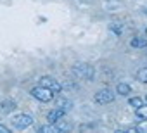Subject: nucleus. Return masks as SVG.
<instances>
[{
  "label": "nucleus",
  "mask_w": 147,
  "mask_h": 133,
  "mask_svg": "<svg viewBox=\"0 0 147 133\" xmlns=\"http://www.w3.org/2000/svg\"><path fill=\"white\" fill-rule=\"evenodd\" d=\"M73 75H75L76 78H83V80L92 81L94 76H95V69L90 64H76L75 68H73Z\"/></svg>",
  "instance_id": "1"
},
{
  "label": "nucleus",
  "mask_w": 147,
  "mask_h": 133,
  "mask_svg": "<svg viewBox=\"0 0 147 133\" xmlns=\"http://www.w3.org/2000/svg\"><path fill=\"white\" fill-rule=\"evenodd\" d=\"M31 95L35 97V99H38L40 102H50L52 99H54V92L52 90H49V88H45V87H42V85H38V87H35V88H31Z\"/></svg>",
  "instance_id": "2"
},
{
  "label": "nucleus",
  "mask_w": 147,
  "mask_h": 133,
  "mask_svg": "<svg viewBox=\"0 0 147 133\" xmlns=\"http://www.w3.org/2000/svg\"><path fill=\"white\" fill-rule=\"evenodd\" d=\"M114 92H111L109 88H102V90H99L95 95H94V100H95V104H99V105H107V104H111V102H114Z\"/></svg>",
  "instance_id": "3"
},
{
  "label": "nucleus",
  "mask_w": 147,
  "mask_h": 133,
  "mask_svg": "<svg viewBox=\"0 0 147 133\" xmlns=\"http://www.w3.org/2000/svg\"><path fill=\"white\" fill-rule=\"evenodd\" d=\"M12 124L18 130H24V128H28V126L33 124V118L30 114H18V116L12 118Z\"/></svg>",
  "instance_id": "4"
},
{
  "label": "nucleus",
  "mask_w": 147,
  "mask_h": 133,
  "mask_svg": "<svg viewBox=\"0 0 147 133\" xmlns=\"http://www.w3.org/2000/svg\"><path fill=\"white\" fill-rule=\"evenodd\" d=\"M40 85L45 87V88H49V90H52L54 93H59V92L62 90V85H61L57 80H54L52 76H42V78H40Z\"/></svg>",
  "instance_id": "5"
},
{
  "label": "nucleus",
  "mask_w": 147,
  "mask_h": 133,
  "mask_svg": "<svg viewBox=\"0 0 147 133\" xmlns=\"http://www.w3.org/2000/svg\"><path fill=\"white\" fill-rule=\"evenodd\" d=\"M64 114H66V111H64V109H61V107H55V109H52V111L47 114V121H49L50 124H54L55 121L62 119V118H64Z\"/></svg>",
  "instance_id": "6"
},
{
  "label": "nucleus",
  "mask_w": 147,
  "mask_h": 133,
  "mask_svg": "<svg viewBox=\"0 0 147 133\" xmlns=\"http://www.w3.org/2000/svg\"><path fill=\"white\" fill-rule=\"evenodd\" d=\"M16 109V102L14 100H2L0 102V112H11Z\"/></svg>",
  "instance_id": "7"
},
{
  "label": "nucleus",
  "mask_w": 147,
  "mask_h": 133,
  "mask_svg": "<svg viewBox=\"0 0 147 133\" xmlns=\"http://www.w3.org/2000/svg\"><path fill=\"white\" fill-rule=\"evenodd\" d=\"M116 92H118L119 95L126 97V95H130V92H131V87H130L128 83H118V87H116Z\"/></svg>",
  "instance_id": "8"
},
{
  "label": "nucleus",
  "mask_w": 147,
  "mask_h": 133,
  "mask_svg": "<svg viewBox=\"0 0 147 133\" xmlns=\"http://www.w3.org/2000/svg\"><path fill=\"white\" fill-rule=\"evenodd\" d=\"M109 30H111L116 36H121V33H123V24H121V23H118V21H114V23H111Z\"/></svg>",
  "instance_id": "9"
},
{
  "label": "nucleus",
  "mask_w": 147,
  "mask_h": 133,
  "mask_svg": "<svg viewBox=\"0 0 147 133\" xmlns=\"http://www.w3.org/2000/svg\"><path fill=\"white\" fill-rule=\"evenodd\" d=\"M135 114H137V118H140V119H147V104L144 105H140V107H137L135 109Z\"/></svg>",
  "instance_id": "10"
},
{
  "label": "nucleus",
  "mask_w": 147,
  "mask_h": 133,
  "mask_svg": "<svg viewBox=\"0 0 147 133\" xmlns=\"http://www.w3.org/2000/svg\"><path fill=\"white\" fill-rule=\"evenodd\" d=\"M131 47H133V48H145V47H147V40L133 38V40H131Z\"/></svg>",
  "instance_id": "11"
},
{
  "label": "nucleus",
  "mask_w": 147,
  "mask_h": 133,
  "mask_svg": "<svg viewBox=\"0 0 147 133\" xmlns=\"http://www.w3.org/2000/svg\"><path fill=\"white\" fill-rule=\"evenodd\" d=\"M137 80L140 83H145L147 85V68H142V69L137 71Z\"/></svg>",
  "instance_id": "12"
},
{
  "label": "nucleus",
  "mask_w": 147,
  "mask_h": 133,
  "mask_svg": "<svg viewBox=\"0 0 147 133\" xmlns=\"http://www.w3.org/2000/svg\"><path fill=\"white\" fill-rule=\"evenodd\" d=\"M128 104H130L133 109H137V107H140V105L144 104V100H142L140 97H130V99H128Z\"/></svg>",
  "instance_id": "13"
},
{
  "label": "nucleus",
  "mask_w": 147,
  "mask_h": 133,
  "mask_svg": "<svg viewBox=\"0 0 147 133\" xmlns=\"http://www.w3.org/2000/svg\"><path fill=\"white\" fill-rule=\"evenodd\" d=\"M57 107H61V109H64V111L67 112V111L71 109V102H69V100H59V102H57Z\"/></svg>",
  "instance_id": "14"
},
{
  "label": "nucleus",
  "mask_w": 147,
  "mask_h": 133,
  "mask_svg": "<svg viewBox=\"0 0 147 133\" xmlns=\"http://www.w3.org/2000/svg\"><path fill=\"white\" fill-rule=\"evenodd\" d=\"M138 131H147V119H140V123L137 124Z\"/></svg>",
  "instance_id": "15"
},
{
  "label": "nucleus",
  "mask_w": 147,
  "mask_h": 133,
  "mask_svg": "<svg viewBox=\"0 0 147 133\" xmlns=\"http://www.w3.org/2000/svg\"><path fill=\"white\" fill-rule=\"evenodd\" d=\"M0 133H9V128H7V126H2V124H0Z\"/></svg>",
  "instance_id": "16"
},
{
  "label": "nucleus",
  "mask_w": 147,
  "mask_h": 133,
  "mask_svg": "<svg viewBox=\"0 0 147 133\" xmlns=\"http://www.w3.org/2000/svg\"><path fill=\"white\" fill-rule=\"evenodd\" d=\"M145 102H147V95H145Z\"/></svg>",
  "instance_id": "17"
},
{
  "label": "nucleus",
  "mask_w": 147,
  "mask_h": 133,
  "mask_svg": "<svg viewBox=\"0 0 147 133\" xmlns=\"http://www.w3.org/2000/svg\"><path fill=\"white\" fill-rule=\"evenodd\" d=\"M145 36H147V30H145Z\"/></svg>",
  "instance_id": "18"
}]
</instances>
